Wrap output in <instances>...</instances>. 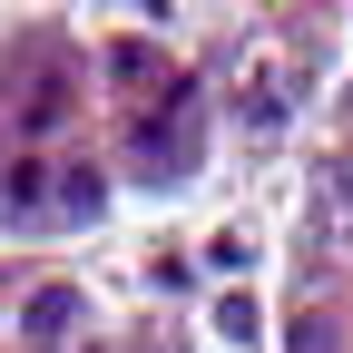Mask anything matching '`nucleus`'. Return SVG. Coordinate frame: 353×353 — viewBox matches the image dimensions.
Listing matches in <instances>:
<instances>
[{"mask_svg": "<svg viewBox=\"0 0 353 353\" xmlns=\"http://www.w3.org/2000/svg\"><path fill=\"white\" fill-rule=\"evenodd\" d=\"M69 314H79V294H69V285H50V294H39V304H30V334H39V343H50V334H69Z\"/></svg>", "mask_w": 353, "mask_h": 353, "instance_id": "1", "label": "nucleus"}, {"mask_svg": "<svg viewBox=\"0 0 353 353\" xmlns=\"http://www.w3.org/2000/svg\"><path fill=\"white\" fill-rule=\"evenodd\" d=\"M324 226H334V236H353V167H334V176H324Z\"/></svg>", "mask_w": 353, "mask_h": 353, "instance_id": "2", "label": "nucleus"}]
</instances>
